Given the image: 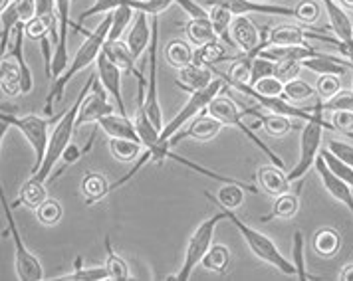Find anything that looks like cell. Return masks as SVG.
I'll list each match as a JSON object with an SVG mask.
<instances>
[{
    "instance_id": "obj_22",
    "label": "cell",
    "mask_w": 353,
    "mask_h": 281,
    "mask_svg": "<svg viewBox=\"0 0 353 281\" xmlns=\"http://www.w3.org/2000/svg\"><path fill=\"white\" fill-rule=\"evenodd\" d=\"M99 129L110 135V139H129L135 140V143H141L139 139V133H137V127H135V121H131L125 115H105L97 121Z\"/></svg>"
},
{
    "instance_id": "obj_54",
    "label": "cell",
    "mask_w": 353,
    "mask_h": 281,
    "mask_svg": "<svg viewBox=\"0 0 353 281\" xmlns=\"http://www.w3.org/2000/svg\"><path fill=\"white\" fill-rule=\"evenodd\" d=\"M327 151H330L332 155H336L339 160H343L345 165H350L353 169V145L345 143V140L332 139L330 140V145H327Z\"/></svg>"
},
{
    "instance_id": "obj_31",
    "label": "cell",
    "mask_w": 353,
    "mask_h": 281,
    "mask_svg": "<svg viewBox=\"0 0 353 281\" xmlns=\"http://www.w3.org/2000/svg\"><path fill=\"white\" fill-rule=\"evenodd\" d=\"M341 248V236L334 228H321L314 236V250L321 258H334Z\"/></svg>"
},
{
    "instance_id": "obj_57",
    "label": "cell",
    "mask_w": 353,
    "mask_h": 281,
    "mask_svg": "<svg viewBox=\"0 0 353 281\" xmlns=\"http://www.w3.org/2000/svg\"><path fill=\"white\" fill-rule=\"evenodd\" d=\"M20 22H28L36 14V2L34 0H14Z\"/></svg>"
},
{
    "instance_id": "obj_58",
    "label": "cell",
    "mask_w": 353,
    "mask_h": 281,
    "mask_svg": "<svg viewBox=\"0 0 353 281\" xmlns=\"http://www.w3.org/2000/svg\"><path fill=\"white\" fill-rule=\"evenodd\" d=\"M36 2V14L34 16H54L56 10V0H34Z\"/></svg>"
},
{
    "instance_id": "obj_2",
    "label": "cell",
    "mask_w": 353,
    "mask_h": 281,
    "mask_svg": "<svg viewBox=\"0 0 353 281\" xmlns=\"http://www.w3.org/2000/svg\"><path fill=\"white\" fill-rule=\"evenodd\" d=\"M94 78H96V74H92V76H90V79L85 81V85L81 87V94L78 95V99L74 101V105L65 111L64 115L60 117L58 125L54 127V133H52V137L48 139V147H46V155H44V158H42V165L38 167V171L34 172V174H30V176L36 178V180H40V183H48L50 172H52V169L56 167V163L60 160V156H62V153H64L65 147L72 143V135H74V131L78 129V127H76L78 111H80L81 103H83V99H85V95L90 94V90H92Z\"/></svg>"
},
{
    "instance_id": "obj_48",
    "label": "cell",
    "mask_w": 353,
    "mask_h": 281,
    "mask_svg": "<svg viewBox=\"0 0 353 281\" xmlns=\"http://www.w3.org/2000/svg\"><path fill=\"white\" fill-rule=\"evenodd\" d=\"M274 70H276V62L264 58V56H256L252 60V67H250V78H248V85H254L260 79L274 76Z\"/></svg>"
},
{
    "instance_id": "obj_17",
    "label": "cell",
    "mask_w": 353,
    "mask_h": 281,
    "mask_svg": "<svg viewBox=\"0 0 353 281\" xmlns=\"http://www.w3.org/2000/svg\"><path fill=\"white\" fill-rule=\"evenodd\" d=\"M320 2L325 8V14L330 18V26L336 34V38L350 48L347 58H353V24L350 16L337 4V0H320Z\"/></svg>"
},
{
    "instance_id": "obj_52",
    "label": "cell",
    "mask_w": 353,
    "mask_h": 281,
    "mask_svg": "<svg viewBox=\"0 0 353 281\" xmlns=\"http://www.w3.org/2000/svg\"><path fill=\"white\" fill-rule=\"evenodd\" d=\"M302 72V62H296V60H284V62H276V70H274V76L280 79V81H290V79H296Z\"/></svg>"
},
{
    "instance_id": "obj_16",
    "label": "cell",
    "mask_w": 353,
    "mask_h": 281,
    "mask_svg": "<svg viewBox=\"0 0 353 281\" xmlns=\"http://www.w3.org/2000/svg\"><path fill=\"white\" fill-rule=\"evenodd\" d=\"M314 165H316V171L320 174L321 183H323L325 190L336 198L337 202L343 204V206L352 212L353 216V188L350 187V185H345L337 174H334V172L330 171V167L325 165V160H323V156L321 155H318Z\"/></svg>"
},
{
    "instance_id": "obj_36",
    "label": "cell",
    "mask_w": 353,
    "mask_h": 281,
    "mask_svg": "<svg viewBox=\"0 0 353 281\" xmlns=\"http://www.w3.org/2000/svg\"><path fill=\"white\" fill-rule=\"evenodd\" d=\"M105 251H108V260H105V269L110 273L112 281H128L131 280L129 273V266L125 264V260L121 256H117L112 248V240L110 236H105Z\"/></svg>"
},
{
    "instance_id": "obj_24",
    "label": "cell",
    "mask_w": 353,
    "mask_h": 281,
    "mask_svg": "<svg viewBox=\"0 0 353 281\" xmlns=\"http://www.w3.org/2000/svg\"><path fill=\"white\" fill-rule=\"evenodd\" d=\"M110 60H112L123 74H128V76H135L137 72H139V67H137V60L133 58V54H131V50L125 42H121V40H115V42H108L105 40V44H103V50H101Z\"/></svg>"
},
{
    "instance_id": "obj_60",
    "label": "cell",
    "mask_w": 353,
    "mask_h": 281,
    "mask_svg": "<svg viewBox=\"0 0 353 281\" xmlns=\"http://www.w3.org/2000/svg\"><path fill=\"white\" fill-rule=\"evenodd\" d=\"M8 123H4V121H0V149H2V140L6 137V133H8Z\"/></svg>"
},
{
    "instance_id": "obj_33",
    "label": "cell",
    "mask_w": 353,
    "mask_h": 281,
    "mask_svg": "<svg viewBox=\"0 0 353 281\" xmlns=\"http://www.w3.org/2000/svg\"><path fill=\"white\" fill-rule=\"evenodd\" d=\"M46 198H48V194H46V183H40L34 176H30V180L24 183V187L20 190V196H18L17 202L12 204V208H18L20 204H26L30 208H36L38 204L42 202V200H46Z\"/></svg>"
},
{
    "instance_id": "obj_26",
    "label": "cell",
    "mask_w": 353,
    "mask_h": 281,
    "mask_svg": "<svg viewBox=\"0 0 353 281\" xmlns=\"http://www.w3.org/2000/svg\"><path fill=\"white\" fill-rule=\"evenodd\" d=\"M323 52H318L310 46H268L260 52V56L272 60V62H284V60H296L302 62L305 58H316Z\"/></svg>"
},
{
    "instance_id": "obj_39",
    "label": "cell",
    "mask_w": 353,
    "mask_h": 281,
    "mask_svg": "<svg viewBox=\"0 0 353 281\" xmlns=\"http://www.w3.org/2000/svg\"><path fill=\"white\" fill-rule=\"evenodd\" d=\"M256 119L262 123L264 131H266L270 137H284V135H288L290 131L294 129L292 121H290V117H284V115H276V113H268V115H264V113H260V111H258Z\"/></svg>"
},
{
    "instance_id": "obj_47",
    "label": "cell",
    "mask_w": 353,
    "mask_h": 281,
    "mask_svg": "<svg viewBox=\"0 0 353 281\" xmlns=\"http://www.w3.org/2000/svg\"><path fill=\"white\" fill-rule=\"evenodd\" d=\"M323 111H352L353 113V92L352 90H339L336 95L320 99Z\"/></svg>"
},
{
    "instance_id": "obj_25",
    "label": "cell",
    "mask_w": 353,
    "mask_h": 281,
    "mask_svg": "<svg viewBox=\"0 0 353 281\" xmlns=\"http://www.w3.org/2000/svg\"><path fill=\"white\" fill-rule=\"evenodd\" d=\"M258 185L260 188L270 194V196H280L284 192H288V176L284 174V169L270 165V167H262L258 171Z\"/></svg>"
},
{
    "instance_id": "obj_59",
    "label": "cell",
    "mask_w": 353,
    "mask_h": 281,
    "mask_svg": "<svg viewBox=\"0 0 353 281\" xmlns=\"http://www.w3.org/2000/svg\"><path fill=\"white\" fill-rule=\"evenodd\" d=\"M339 281H353V264L343 266V269L339 271Z\"/></svg>"
},
{
    "instance_id": "obj_10",
    "label": "cell",
    "mask_w": 353,
    "mask_h": 281,
    "mask_svg": "<svg viewBox=\"0 0 353 281\" xmlns=\"http://www.w3.org/2000/svg\"><path fill=\"white\" fill-rule=\"evenodd\" d=\"M149 56V79H147V90H145V113L149 121L161 133L163 129V111L159 103V90H157V52H159V18L151 16V42L147 48Z\"/></svg>"
},
{
    "instance_id": "obj_46",
    "label": "cell",
    "mask_w": 353,
    "mask_h": 281,
    "mask_svg": "<svg viewBox=\"0 0 353 281\" xmlns=\"http://www.w3.org/2000/svg\"><path fill=\"white\" fill-rule=\"evenodd\" d=\"M320 155L323 156V160H325V165L330 167V171L337 174L345 185H350L353 188V169L350 165H345L343 160H339L336 155H332L327 149H320Z\"/></svg>"
},
{
    "instance_id": "obj_4",
    "label": "cell",
    "mask_w": 353,
    "mask_h": 281,
    "mask_svg": "<svg viewBox=\"0 0 353 281\" xmlns=\"http://www.w3.org/2000/svg\"><path fill=\"white\" fill-rule=\"evenodd\" d=\"M323 129H332L336 131L332 123H327L323 119V110H321V101L314 105V111L310 115V119L305 121L304 129H302V137H300V160L294 165V169L286 174L288 183L300 180L305 172L312 169V165L316 163V158L320 155V145Z\"/></svg>"
},
{
    "instance_id": "obj_64",
    "label": "cell",
    "mask_w": 353,
    "mask_h": 281,
    "mask_svg": "<svg viewBox=\"0 0 353 281\" xmlns=\"http://www.w3.org/2000/svg\"><path fill=\"white\" fill-rule=\"evenodd\" d=\"M350 65H352V70H353V58H350Z\"/></svg>"
},
{
    "instance_id": "obj_8",
    "label": "cell",
    "mask_w": 353,
    "mask_h": 281,
    "mask_svg": "<svg viewBox=\"0 0 353 281\" xmlns=\"http://www.w3.org/2000/svg\"><path fill=\"white\" fill-rule=\"evenodd\" d=\"M226 220L225 212H216L214 216H210L209 220H205L203 224H199V228L194 230L191 240H189V246H187V251H185V258H183V266L179 269V273L175 275L176 281H189L191 275H193L194 267L201 264V260L205 258V253L209 251V248L212 246V236H214V230L216 226Z\"/></svg>"
},
{
    "instance_id": "obj_45",
    "label": "cell",
    "mask_w": 353,
    "mask_h": 281,
    "mask_svg": "<svg viewBox=\"0 0 353 281\" xmlns=\"http://www.w3.org/2000/svg\"><path fill=\"white\" fill-rule=\"evenodd\" d=\"M58 281H105L110 280V273L103 267H78L68 275L56 278Z\"/></svg>"
},
{
    "instance_id": "obj_43",
    "label": "cell",
    "mask_w": 353,
    "mask_h": 281,
    "mask_svg": "<svg viewBox=\"0 0 353 281\" xmlns=\"http://www.w3.org/2000/svg\"><path fill=\"white\" fill-rule=\"evenodd\" d=\"M314 95H316V87L310 85L304 79L296 78L284 83V94H282V97L288 99L290 103H300V101H305V99H310Z\"/></svg>"
},
{
    "instance_id": "obj_3",
    "label": "cell",
    "mask_w": 353,
    "mask_h": 281,
    "mask_svg": "<svg viewBox=\"0 0 353 281\" xmlns=\"http://www.w3.org/2000/svg\"><path fill=\"white\" fill-rule=\"evenodd\" d=\"M207 113H209V115H212L214 119H219L223 125L236 127V129L241 131L246 139L250 140L252 145H256L258 149H260L264 155L272 160V165L280 167V169H286L284 160L276 155V153H274L268 145H264V140L260 139L256 133L252 131V127H248L246 123H244V110H242V107H239V103H236V101H234V99L228 95V87H225L221 94L216 95V97L210 101L209 107H207Z\"/></svg>"
},
{
    "instance_id": "obj_37",
    "label": "cell",
    "mask_w": 353,
    "mask_h": 281,
    "mask_svg": "<svg viewBox=\"0 0 353 281\" xmlns=\"http://www.w3.org/2000/svg\"><path fill=\"white\" fill-rule=\"evenodd\" d=\"M110 14H112V26H110V34H108V42H115V40L121 38L123 30L128 28L129 22L133 20L135 10L131 6H128L125 2H121Z\"/></svg>"
},
{
    "instance_id": "obj_11",
    "label": "cell",
    "mask_w": 353,
    "mask_h": 281,
    "mask_svg": "<svg viewBox=\"0 0 353 281\" xmlns=\"http://www.w3.org/2000/svg\"><path fill=\"white\" fill-rule=\"evenodd\" d=\"M96 79L97 74L96 78H94V83H92L94 94L85 95L80 111H78V117H76V127L85 125V123H97L101 117L112 115V113H117L115 105L108 99V95L110 94L105 92V87H103L99 81H96Z\"/></svg>"
},
{
    "instance_id": "obj_50",
    "label": "cell",
    "mask_w": 353,
    "mask_h": 281,
    "mask_svg": "<svg viewBox=\"0 0 353 281\" xmlns=\"http://www.w3.org/2000/svg\"><path fill=\"white\" fill-rule=\"evenodd\" d=\"M252 87H254L256 94L264 95V97H280V95L284 94V81H280L276 76H268V78L260 79Z\"/></svg>"
},
{
    "instance_id": "obj_13",
    "label": "cell",
    "mask_w": 353,
    "mask_h": 281,
    "mask_svg": "<svg viewBox=\"0 0 353 281\" xmlns=\"http://www.w3.org/2000/svg\"><path fill=\"white\" fill-rule=\"evenodd\" d=\"M97 79L99 83L105 87V92L113 97V105L119 115H125L128 117V107H125V101H123V94H121V76L123 72L115 65V63L101 52L97 56Z\"/></svg>"
},
{
    "instance_id": "obj_21",
    "label": "cell",
    "mask_w": 353,
    "mask_h": 281,
    "mask_svg": "<svg viewBox=\"0 0 353 281\" xmlns=\"http://www.w3.org/2000/svg\"><path fill=\"white\" fill-rule=\"evenodd\" d=\"M244 192H254L256 194L258 188L254 185H248V183H225L216 196H210L209 192H205V196L209 198V202H214L221 208L236 210L244 202Z\"/></svg>"
},
{
    "instance_id": "obj_49",
    "label": "cell",
    "mask_w": 353,
    "mask_h": 281,
    "mask_svg": "<svg viewBox=\"0 0 353 281\" xmlns=\"http://www.w3.org/2000/svg\"><path fill=\"white\" fill-rule=\"evenodd\" d=\"M320 4L316 0H302L296 6V20H300V22H304L305 26H310L320 18Z\"/></svg>"
},
{
    "instance_id": "obj_7",
    "label": "cell",
    "mask_w": 353,
    "mask_h": 281,
    "mask_svg": "<svg viewBox=\"0 0 353 281\" xmlns=\"http://www.w3.org/2000/svg\"><path fill=\"white\" fill-rule=\"evenodd\" d=\"M225 87H228L225 83V79L223 78H214L210 81L207 87H203V90H196L191 94V97L187 99V103L181 107V111L176 113L175 119H171L167 125L161 129L159 133V140L157 143H169V139L179 133L183 127L187 125L189 121H193L196 115H201V113H205L207 107H209V103L216 97V95L221 94Z\"/></svg>"
},
{
    "instance_id": "obj_23",
    "label": "cell",
    "mask_w": 353,
    "mask_h": 281,
    "mask_svg": "<svg viewBox=\"0 0 353 281\" xmlns=\"http://www.w3.org/2000/svg\"><path fill=\"white\" fill-rule=\"evenodd\" d=\"M212 70L209 67H203V65H196V63H189L185 67H179V81L176 85L189 94H193L196 90H203L207 87L210 81H212Z\"/></svg>"
},
{
    "instance_id": "obj_63",
    "label": "cell",
    "mask_w": 353,
    "mask_h": 281,
    "mask_svg": "<svg viewBox=\"0 0 353 281\" xmlns=\"http://www.w3.org/2000/svg\"><path fill=\"white\" fill-rule=\"evenodd\" d=\"M2 60H4V54L0 52V63H2Z\"/></svg>"
},
{
    "instance_id": "obj_61",
    "label": "cell",
    "mask_w": 353,
    "mask_h": 281,
    "mask_svg": "<svg viewBox=\"0 0 353 281\" xmlns=\"http://www.w3.org/2000/svg\"><path fill=\"white\" fill-rule=\"evenodd\" d=\"M339 4H343L345 8H350V10H353V0H337Z\"/></svg>"
},
{
    "instance_id": "obj_29",
    "label": "cell",
    "mask_w": 353,
    "mask_h": 281,
    "mask_svg": "<svg viewBox=\"0 0 353 281\" xmlns=\"http://www.w3.org/2000/svg\"><path fill=\"white\" fill-rule=\"evenodd\" d=\"M350 62H343L336 56H330V54H321V56H316V58H305L302 60V67H307L316 74H336V76H343L345 70H347Z\"/></svg>"
},
{
    "instance_id": "obj_40",
    "label": "cell",
    "mask_w": 353,
    "mask_h": 281,
    "mask_svg": "<svg viewBox=\"0 0 353 281\" xmlns=\"http://www.w3.org/2000/svg\"><path fill=\"white\" fill-rule=\"evenodd\" d=\"M110 151L117 160L133 163V160H137V156L143 153V145L129 139H110Z\"/></svg>"
},
{
    "instance_id": "obj_1",
    "label": "cell",
    "mask_w": 353,
    "mask_h": 281,
    "mask_svg": "<svg viewBox=\"0 0 353 281\" xmlns=\"http://www.w3.org/2000/svg\"><path fill=\"white\" fill-rule=\"evenodd\" d=\"M110 26H112V14L108 12V16L97 24L96 30H92V34L85 38V42H83V44L80 46V50L76 52L74 60H72L70 65L65 67L64 74H62L58 79H54V81H52V87H50L48 97H46V107H44L46 117H52V113H54V105L62 101V97H64V92H65V85L72 81V78H74L76 74H80L81 70H85L88 65H92V63L96 62L97 56H99V54H101V50H103L105 40H108Z\"/></svg>"
},
{
    "instance_id": "obj_62",
    "label": "cell",
    "mask_w": 353,
    "mask_h": 281,
    "mask_svg": "<svg viewBox=\"0 0 353 281\" xmlns=\"http://www.w3.org/2000/svg\"><path fill=\"white\" fill-rule=\"evenodd\" d=\"M10 2H12V0H0V12H4V10H6V6H8Z\"/></svg>"
},
{
    "instance_id": "obj_14",
    "label": "cell",
    "mask_w": 353,
    "mask_h": 281,
    "mask_svg": "<svg viewBox=\"0 0 353 281\" xmlns=\"http://www.w3.org/2000/svg\"><path fill=\"white\" fill-rule=\"evenodd\" d=\"M209 4H221L234 16H248L250 12H258V14L296 18V8L280 6V4H266L262 0H209Z\"/></svg>"
},
{
    "instance_id": "obj_38",
    "label": "cell",
    "mask_w": 353,
    "mask_h": 281,
    "mask_svg": "<svg viewBox=\"0 0 353 281\" xmlns=\"http://www.w3.org/2000/svg\"><path fill=\"white\" fill-rule=\"evenodd\" d=\"M0 70H2V76H0V90H2V94L8 95V97H17V95L22 94V90H20V74H18L17 63L2 60Z\"/></svg>"
},
{
    "instance_id": "obj_32",
    "label": "cell",
    "mask_w": 353,
    "mask_h": 281,
    "mask_svg": "<svg viewBox=\"0 0 353 281\" xmlns=\"http://www.w3.org/2000/svg\"><path fill=\"white\" fill-rule=\"evenodd\" d=\"M193 56L194 50L191 48L189 42L185 40H171L167 46H165V58L167 62L171 63L173 67H185L189 63H193Z\"/></svg>"
},
{
    "instance_id": "obj_35",
    "label": "cell",
    "mask_w": 353,
    "mask_h": 281,
    "mask_svg": "<svg viewBox=\"0 0 353 281\" xmlns=\"http://www.w3.org/2000/svg\"><path fill=\"white\" fill-rule=\"evenodd\" d=\"M201 264L205 269L214 271V273H225L230 267V250L223 244H214L210 246L209 251L205 253V258L201 260Z\"/></svg>"
},
{
    "instance_id": "obj_6",
    "label": "cell",
    "mask_w": 353,
    "mask_h": 281,
    "mask_svg": "<svg viewBox=\"0 0 353 281\" xmlns=\"http://www.w3.org/2000/svg\"><path fill=\"white\" fill-rule=\"evenodd\" d=\"M0 204H2V212L8 222V230L12 234V244H14V267H17V278L20 281H42L46 280L44 273V266L42 262L34 256L32 251L28 250L22 242V236L18 230L17 220L12 214V206L6 200V194L2 190V183H0Z\"/></svg>"
},
{
    "instance_id": "obj_27",
    "label": "cell",
    "mask_w": 353,
    "mask_h": 281,
    "mask_svg": "<svg viewBox=\"0 0 353 281\" xmlns=\"http://www.w3.org/2000/svg\"><path fill=\"white\" fill-rule=\"evenodd\" d=\"M110 194V183L99 172H85L81 178V196L85 198V204L101 202Z\"/></svg>"
},
{
    "instance_id": "obj_5",
    "label": "cell",
    "mask_w": 353,
    "mask_h": 281,
    "mask_svg": "<svg viewBox=\"0 0 353 281\" xmlns=\"http://www.w3.org/2000/svg\"><path fill=\"white\" fill-rule=\"evenodd\" d=\"M221 208V206H219ZM223 212H225V216L228 222H232L234 224V228L239 230L244 238V242L248 244V248L250 251L260 258L262 262H266V264H270L272 267H276L280 273H284V275H296V267L294 264L290 262L286 256H282L280 250L276 248V244H274L272 240L268 238V236H264L262 232H258L256 228H250L248 224H244L236 214H234V210H228V208H221Z\"/></svg>"
},
{
    "instance_id": "obj_28",
    "label": "cell",
    "mask_w": 353,
    "mask_h": 281,
    "mask_svg": "<svg viewBox=\"0 0 353 281\" xmlns=\"http://www.w3.org/2000/svg\"><path fill=\"white\" fill-rule=\"evenodd\" d=\"M185 34H187V40L196 48L219 40V36H216V32L212 28V22H210L209 16L207 18H191L185 24Z\"/></svg>"
},
{
    "instance_id": "obj_15",
    "label": "cell",
    "mask_w": 353,
    "mask_h": 281,
    "mask_svg": "<svg viewBox=\"0 0 353 281\" xmlns=\"http://www.w3.org/2000/svg\"><path fill=\"white\" fill-rule=\"evenodd\" d=\"M223 129V123L214 119L212 115H196L193 121H189L179 133H175L169 139V147H175L183 139H196V140H210L219 135Z\"/></svg>"
},
{
    "instance_id": "obj_41",
    "label": "cell",
    "mask_w": 353,
    "mask_h": 281,
    "mask_svg": "<svg viewBox=\"0 0 353 281\" xmlns=\"http://www.w3.org/2000/svg\"><path fill=\"white\" fill-rule=\"evenodd\" d=\"M94 140H96V133H92V137L88 139V143H85V147L81 149V147H78V145H74V143H70L68 147L64 149V153H62V156H60V160H62V169L56 172L54 176H50L48 180L50 183H54L56 178H60L62 176V172L65 171V169H70L72 165H76L78 160H80L81 156L85 155L90 149H92V145H94Z\"/></svg>"
},
{
    "instance_id": "obj_19",
    "label": "cell",
    "mask_w": 353,
    "mask_h": 281,
    "mask_svg": "<svg viewBox=\"0 0 353 281\" xmlns=\"http://www.w3.org/2000/svg\"><path fill=\"white\" fill-rule=\"evenodd\" d=\"M149 42H151V16L147 14V12L137 10V14L133 18V24L129 28L125 44L131 50L133 58L139 60L143 56L145 50L149 48Z\"/></svg>"
},
{
    "instance_id": "obj_55",
    "label": "cell",
    "mask_w": 353,
    "mask_h": 281,
    "mask_svg": "<svg viewBox=\"0 0 353 281\" xmlns=\"http://www.w3.org/2000/svg\"><path fill=\"white\" fill-rule=\"evenodd\" d=\"M334 129L350 135L353 139V113L352 111H334Z\"/></svg>"
},
{
    "instance_id": "obj_34",
    "label": "cell",
    "mask_w": 353,
    "mask_h": 281,
    "mask_svg": "<svg viewBox=\"0 0 353 281\" xmlns=\"http://www.w3.org/2000/svg\"><path fill=\"white\" fill-rule=\"evenodd\" d=\"M298 210H300V200H298V196H296V194H290V192H284V194H280V196L276 198V202H274L272 206V212L266 214V216H262V222H268V220L272 218H294V216L298 214Z\"/></svg>"
},
{
    "instance_id": "obj_51",
    "label": "cell",
    "mask_w": 353,
    "mask_h": 281,
    "mask_svg": "<svg viewBox=\"0 0 353 281\" xmlns=\"http://www.w3.org/2000/svg\"><path fill=\"white\" fill-rule=\"evenodd\" d=\"M339 90H341V81L336 74H323L316 85V94L320 95V99H327V97L336 95Z\"/></svg>"
},
{
    "instance_id": "obj_20",
    "label": "cell",
    "mask_w": 353,
    "mask_h": 281,
    "mask_svg": "<svg viewBox=\"0 0 353 281\" xmlns=\"http://www.w3.org/2000/svg\"><path fill=\"white\" fill-rule=\"evenodd\" d=\"M228 50H232L230 46H226L223 40H214V42H209V44H205V46H199L194 50V56H193V63L196 65H203V67H209L212 70V74H214V70H216V65H221V63L225 62H232L236 56H230L228 54Z\"/></svg>"
},
{
    "instance_id": "obj_44",
    "label": "cell",
    "mask_w": 353,
    "mask_h": 281,
    "mask_svg": "<svg viewBox=\"0 0 353 281\" xmlns=\"http://www.w3.org/2000/svg\"><path fill=\"white\" fill-rule=\"evenodd\" d=\"M36 216L40 220V224H44V226H56L64 216V208L58 200L46 198L36 206Z\"/></svg>"
},
{
    "instance_id": "obj_30",
    "label": "cell",
    "mask_w": 353,
    "mask_h": 281,
    "mask_svg": "<svg viewBox=\"0 0 353 281\" xmlns=\"http://www.w3.org/2000/svg\"><path fill=\"white\" fill-rule=\"evenodd\" d=\"M209 18L210 22H212V28H214L216 36H219V40H223L226 46H230L234 50L236 46H234V42L230 38V22H232L234 14L228 8L221 6V4H210Z\"/></svg>"
},
{
    "instance_id": "obj_42",
    "label": "cell",
    "mask_w": 353,
    "mask_h": 281,
    "mask_svg": "<svg viewBox=\"0 0 353 281\" xmlns=\"http://www.w3.org/2000/svg\"><path fill=\"white\" fill-rule=\"evenodd\" d=\"M292 264L296 267V278L300 281H312L318 280L316 275L307 273L304 260V236L300 230L294 232V246H292Z\"/></svg>"
},
{
    "instance_id": "obj_9",
    "label": "cell",
    "mask_w": 353,
    "mask_h": 281,
    "mask_svg": "<svg viewBox=\"0 0 353 281\" xmlns=\"http://www.w3.org/2000/svg\"><path fill=\"white\" fill-rule=\"evenodd\" d=\"M0 121L8 123L10 127H17L18 131L24 135V139L28 140V145L34 151V167L30 174L38 171V167L42 165V158L46 155V147H48V127L52 123L50 117H38V115H26V117H17L10 113H2L0 111Z\"/></svg>"
},
{
    "instance_id": "obj_53",
    "label": "cell",
    "mask_w": 353,
    "mask_h": 281,
    "mask_svg": "<svg viewBox=\"0 0 353 281\" xmlns=\"http://www.w3.org/2000/svg\"><path fill=\"white\" fill-rule=\"evenodd\" d=\"M121 2H123V0H96L88 10L80 12V16H78V20H76V22H80L81 24L83 20H88V18H92V16L101 14V12H112V10H115Z\"/></svg>"
},
{
    "instance_id": "obj_12",
    "label": "cell",
    "mask_w": 353,
    "mask_h": 281,
    "mask_svg": "<svg viewBox=\"0 0 353 281\" xmlns=\"http://www.w3.org/2000/svg\"><path fill=\"white\" fill-rule=\"evenodd\" d=\"M268 32H270L268 24L258 30L256 26H254V22L248 16H234L232 22H230V38H232L234 46L239 48L241 52H244V54L252 52L262 42H266L268 40Z\"/></svg>"
},
{
    "instance_id": "obj_18",
    "label": "cell",
    "mask_w": 353,
    "mask_h": 281,
    "mask_svg": "<svg viewBox=\"0 0 353 281\" xmlns=\"http://www.w3.org/2000/svg\"><path fill=\"white\" fill-rule=\"evenodd\" d=\"M325 32H307L296 24H284L278 28H270L268 32V42L270 46H307L305 40H321L323 42Z\"/></svg>"
},
{
    "instance_id": "obj_56",
    "label": "cell",
    "mask_w": 353,
    "mask_h": 281,
    "mask_svg": "<svg viewBox=\"0 0 353 281\" xmlns=\"http://www.w3.org/2000/svg\"><path fill=\"white\" fill-rule=\"evenodd\" d=\"M176 6H181L183 8V12L185 14H189L191 18H207L209 16V10L207 8H203L199 2H194V0H175Z\"/></svg>"
}]
</instances>
